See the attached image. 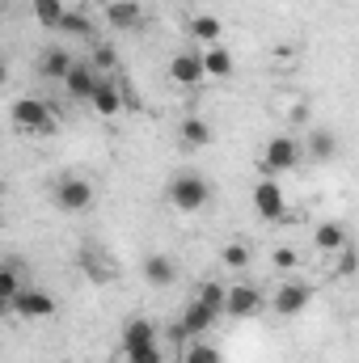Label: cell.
<instances>
[{
  "label": "cell",
  "instance_id": "obj_24",
  "mask_svg": "<svg viewBox=\"0 0 359 363\" xmlns=\"http://www.w3.org/2000/svg\"><path fill=\"white\" fill-rule=\"evenodd\" d=\"M60 34H68V38H93V21L85 17V9H68Z\"/></svg>",
  "mask_w": 359,
  "mask_h": 363
},
{
  "label": "cell",
  "instance_id": "obj_20",
  "mask_svg": "<svg viewBox=\"0 0 359 363\" xmlns=\"http://www.w3.org/2000/svg\"><path fill=\"white\" fill-rule=\"evenodd\" d=\"M203 68H207V77H216V81L233 77V55H228V47H220V43L203 47Z\"/></svg>",
  "mask_w": 359,
  "mask_h": 363
},
{
  "label": "cell",
  "instance_id": "obj_16",
  "mask_svg": "<svg viewBox=\"0 0 359 363\" xmlns=\"http://www.w3.org/2000/svg\"><path fill=\"white\" fill-rule=\"evenodd\" d=\"M153 342H161V334H157V325H153L148 317H131V321L123 325V351H131V347H153Z\"/></svg>",
  "mask_w": 359,
  "mask_h": 363
},
{
  "label": "cell",
  "instance_id": "obj_17",
  "mask_svg": "<svg viewBox=\"0 0 359 363\" xmlns=\"http://www.w3.org/2000/svg\"><path fill=\"white\" fill-rule=\"evenodd\" d=\"M144 279H148L153 287H170V283L178 279V262H174L170 254H148V258H144Z\"/></svg>",
  "mask_w": 359,
  "mask_h": 363
},
{
  "label": "cell",
  "instance_id": "obj_26",
  "mask_svg": "<svg viewBox=\"0 0 359 363\" xmlns=\"http://www.w3.org/2000/svg\"><path fill=\"white\" fill-rule=\"evenodd\" d=\"M21 287H26V283L17 279V267H4V271H0V300H4V308L17 300V291H21Z\"/></svg>",
  "mask_w": 359,
  "mask_h": 363
},
{
  "label": "cell",
  "instance_id": "obj_3",
  "mask_svg": "<svg viewBox=\"0 0 359 363\" xmlns=\"http://www.w3.org/2000/svg\"><path fill=\"white\" fill-rule=\"evenodd\" d=\"M300 152H304V144L292 140V135H275V140H267V148H263V174L275 178V174L296 169V165H300Z\"/></svg>",
  "mask_w": 359,
  "mask_h": 363
},
{
  "label": "cell",
  "instance_id": "obj_2",
  "mask_svg": "<svg viewBox=\"0 0 359 363\" xmlns=\"http://www.w3.org/2000/svg\"><path fill=\"white\" fill-rule=\"evenodd\" d=\"M170 203L178 207V211H203L207 203H211V186L203 174H194V169H186L178 178H170Z\"/></svg>",
  "mask_w": 359,
  "mask_h": 363
},
{
  "label": "cell",
  "instance_id": "obj_15",
  "mask_svg": "<svg viewBox=\"0 0 359 363\" xmlns=\"http://www.w3.org/2000/svg\"><path fill=\"white\" fill-rule=\"evenodd\" d=\"M89 106L101 114V118H114V114L123 110V93H118V85H114V77H101V81H97Z\"/></svg>",
  "mask_w": 359,
  "mask_h": 363
},
{
  "label": "cell",
  "instance_id": "obj_31",
  "mask_svg": "<svg viewBox=\"0 0 359 363\" xmlns=\"http://www.w3.org/2000/svg\"><path fill=\"white\" fill-rule=\"evenodd\" d=\"M287 118H292V123H304V118H309V106H304V101H296V106H292V114H287Z\"/></svg>",
  "mask_w": 359,
  "mask_h": 363
},
{
  "label": "cell",
  "instance_id": "obj_11",
  "mask_svg": "<svg viewBox=\"0 0 359 363\" xmlns=\"http://www.w3.org/2000/svg\"><path fill=\"white\" fill-rule=\"evenodd\" d=\"M97 81H101V72L93 68V64H77L72 72H68V81H64V89L72 101H89L93 89H97Z\"/></svg>",
  "mask_w": 359,
  "mask_h": 363
},
{
  "label": "cell",
  "instance_id": "obj_1",
  "mask_svg": "<svg viewBox=\"0 0 359 363\" xmlns=\"http://www.w3.org/2000/svg\"><path fill=\"white\" fill-rule=\"evenodd\" d=\"M9 114H13V127L17 131H26V135H51L55 131V106L51 101H43V97H17L13 106H9Z\"/></svg>",
  "mask_w": 359,
  "mask_h": 363
},
{
  "label": "cell",
  "instance_id": "obj_18",
  "mask_svg": "<svg viewBox=\"0 0 359 363\" xmlns=\"http://www.w3.org/2000/svg\"><path fill=\"white\" fill-rule=\"evenodd\" d=\"M304 157H313V161H334V157H338V135L326 131V127L309 131V140H304Z\"/></svg>",
  "mask_w": 359,
  "mask_h": 363
},
{
  "label": "cell",
  "instance_id": "obj_9",
  "mask_svg": "<svg viewBox=\"0 0 359 363\" xmlns=\"http://www.w3.org/2000/svg\"><path fill=\"white\" fill-rule=\"evenodd\" d=\"M254 211L263 220H287V199H283V186L275 178H263L254 186Z\"/></svg>",
  "mask_w": 359,
  "mask_h": 363
},
{
  "label": "cell",
  "instance_id": "obj_28",
  "mask_svg": "<svg viewBox=\"0 0 359 363\" xmlns=\"http://www.w3.org/2000/svg\"><path fill=\"white\" fill-rule=\"evenodd\" d=\"M93 68H97L101 77H110V72L118 68V55H114V47H106V43H101V47H93Z\"/></svg>",
  "mask_w": 359,
  "mask_h": 363
},
{
  "label": "cell",
  "instance_id": "obj_10",
  "mask_svg": "<svg viewBox=\"0 0 359 363\" xmlns=\"http://www.w3.org/2000/svg\"><path fill=\"white\" fill-rule=\"evenodd\" d=\"M216 317H220V313H216L211 304H203V300L194 296V300L186 304V313H182V321H178V325L186 330V338H207V330L216 325Z\"/></svg>",
  "mask_w": 359,
  "mask_h": 363
},
{
  "label": "cell",
  "instance_id": "obj_12",
  "mask_svg": "<svg viewBox=\"0 0 359 363\" xmlns=\"http://www.w3.org/2000/svg\"><path fill=\"white\" fill-rule=\"evenodd\" d=\"M140 21H144V9L136 0H110L106 4V26H114V30H140Z\"/></svg>",
  "mask_w": 359,
  "mask_h": 363
},
{
  "label": "cell",
  "instance_id": "obj_13",
  "mask_svg": "<svg viewBox=\"0 0 359 363\" xmlns=\"http://www.w3.org/2000/svg\"><path fill=\"white\" fill-rule=\"evenodd\" d=\"M72 68H77V60H72V51H68V47H51V51L38 60V72H43L47 81H60V85L68 81V72H72Z\"/></svg>",
  "mask_w": 359,
  "mask_h": 363
},
{
  "label": "cell",
  "instance_id": "obj_29",
  "mask_svg": "<svg viewBox=\"0 0 359 363\" xmlns=\"http://www.w3.org/2000/svg\"><path fill=\"white\" fill-rule=\"evenodd\" d=\"M224 267H228V271H245V267H250V250H245L241 241L224 245Z\"/></svg>",
  "mask_w": 359,
  "mask_h": 363
},
{
  "label": "cell",
  "instance_id": "obj_25",
  "mask_svg": "<svg viewBox=\"0 0 359 363\" xmlns=\"http://www.w3.org/2000/svg\"><path fill=\"white\" fill-rule=\"evenodd\" d=\"M199 300H203V304H211V308L224 317V300H228V287H224V283H216V279H207V283L199 287Z\"/></svg>",
  "mask_w": 359,
  "mask_h": 363
},
{
  "label": "cell",
  "instance_id": "obj_30",
  "mask_svg": "<svg viewBox=\"0 0 359 363\" xmlns=\"http://www.w3.org/2000/svg\"><path fill=\"white\" fill-rule=\"evenodd\" d=\"M270 262H275L279 271H292V267L300 262V254H296L292 245H279V250H270Z\"/></svg>",
  "mask_w": 359,
  "mask_h": 363
},
{
  "label": "cell",
  "instance_id": "obj_22",
  "mask_svg": "<svg viewBox=\"0 0 359 363\" xmlns=\"http://www.w3.org/2000/svg\"><path fill=\"white\" fill-rule=\"evenodd\" d=\"M182 363H220V347H211L207 338H190L182 347Z\"/></svg>",
  "mask_w": 359,
  "mask_h": 363
},
{
  "label": "cell",
  "instance_id": "obj_5",
  "mask_svg": "<svg viewBox=\"0 0 359 363\" xmlns=\"http://www.w3.org/2000/svg\"><path fill=\"white\" fill-rule=\"evenodd\" d=\"M9 308H13L17 317H26V321H47V317H55V296L43 291V287H34V283H26Z\"/></svg>",
  "mask_w": 359,
  "mask_h": 363
},
{
  "label": "cell",
  "instance_id": "obj_14",
  "mask_svg": "<svg viewBox=\"0 0 359 363\" xmlns=\"http://www.w3.org/2000/svg\"><path fill=\"white\" fill-rule=\"evenodd\" d=\"M313 245H317L321 254H343V250H351V237H347V228H343L338 220H326V224H317Z\"/></svg>",
  "mask_w": 359,
  "mask_h": 363
},
{
  "label": "cell",
  "instance_id": "obj_23",
  "mask_svg": "<svg viewBox=\"0 0 359 363\" xmlns=\"http://www.w3.org/2000/svg\"><path fill=\"white\" fill-rule=\"evenodd\" d=\"M190 34H194L203 47H211V43H220V21H216L211 13H194V17H190Z\"/></svg>",
  "mask_w": 359,
  "mask_h": 363
},
{
  "label": "cell",
  "instance_id": "obj_8",
  "mask_svg": "<svg viewBox=\"0 0 359 363\" xmlns=\"http://www.w3.org/2000/svg\"><path fill=\"white\" fill-rule=\"evenodd\" d=\"M263 304H267V300H263V291H258V287H250V283H228L224 317H237V321H245V317H254Z\"/></svg>",
  "mask_w": 359,
  "mask_h": 363
},
{
  "label": "cell",
  "instance_id": "obj_6",
  "mask_svg": "<svg viewBox=\"0 0 359 363\" xmlns=\"http://www.w3.org/2000/svg\"><path fill=\"white\" fill-rule=\"evenodd\" d=\"M93 203V182H85L81 174H64L55 182V207L60 211H85Z\"/></svg>",
  "mask_w": 359,
  "mask_h": 363
},
{
  "label": "cell",
  "instance_id": "obj_7",
  "mask_svg": "<svg viewBox=\"0 0 359 363\" xmlns=\"http://www.w3.org/2000/svg\"><path fill=\"white\" fill-rule=\"evenodd\" d=\"M170 81L182 89H199L207 81V68H203V51H182L170 60Z\"/></svg>",
  "mask_w": 359,
  "mask_h": 363
},
{
  "label": "cell",
  "instance_id": "obj_21",
  "mask_svg": "<svg viewBox=\"0 0 359 363\" xmlns=\"http://www.w3.org/2000/svg\"><path fill=\"white\" fill-rule=\"evenodd\" d=\"M182 144H186V148H207V144H211V127H207L199 114H190V118L182 123Z\"/></svg>",
  "mask_w": 359,
  "mask_h": 363
},
{
  "label": "cell",
  "instance_id": "obj_27",
  "mask_svg": "<svg viewBox=\"0 0 359 363\" xmlns=\"http://www.w3.org/2000/svg\"><path fill=\"white\" fill-rule=\"evenodd\" d=\"M123 359L127 363H165V351H161V342H153V347H131V351H123Z\"/></svg>",
  "mask_w": 359,
  "mask_h": 363
},
{
  "label": "cell",
  "instance_id": "obj_4",
  "mask_svg": "<svg viewBox=\"0 0 359 363\" xmlns=\"http://www.w3.org/2000/svg\"><path fill=\"white\" fill-rule=\"evenodd\" d=\"M309 304H313V283H304V279H287V283H279L275 296H270V308H275L279 317H300Z\"/></svg>",
  "mask_w": 359,
  "mask_h": 363
},
{
  "label": "cell",
  "instance_id": "obj_19",
  "mask_svg": "<svg viewBox=\"0 0 359 363\" xmlns=\"http://www.w3.org/2000/svg\"><path fill=\"white\" fill-rule=\"evenodd\" d=\"M68 9H72V4H64V0H30L34 21H38V26H47V30H60V26H64V17H68Z\"/></svg>",
  "mask_w": 359,
  "mask_h": 363
}]
</instances>
